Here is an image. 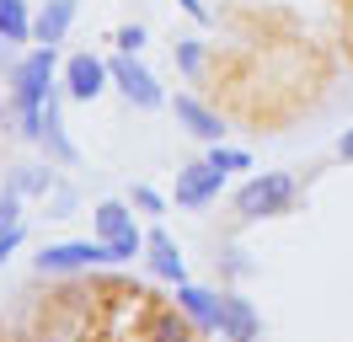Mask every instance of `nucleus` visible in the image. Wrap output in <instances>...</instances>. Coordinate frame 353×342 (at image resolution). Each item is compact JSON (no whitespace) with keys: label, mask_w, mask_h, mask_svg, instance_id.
Segmentation results:
<instances>
[{"label":"nucleus","mask_w":353,"mask_h":342,"mask_svg":"<svg viewBox=\"0 0 353 342\" xmlns=\"http://www.w3.org/2000/svg\"><path fill=\"white\" fill-rule=\"evenodd\" d=\"M91 262H112L108 241H59V246L38 252V273H75V268H91Z\"/></svg>","instance_id":"nucleus-4"},{"label":"nucleus","mask_w":353,"mask_h":342,"mask_svg":"<svg viewBox=\"0 0 353 342\" xmlns=\"http://www.w3.org/2000/svg\"><path fill=\"white\" fill-rule=\"evenodd\" d=\"M70 21H75V0H48L43 11H38V21H32V38L43 43V48H54V43H65Z\"/></svg>","instance_id":"nucleus-11"},{"label":"nucleus","mask_w":353,"mask_h":342,"mask_svg":"<svg viewBox=\"0 0 353 342\" xmlns=\"http://www.w3.org/2000/svg\"><path fill=\"white\" fill-rule=\"evenodd\" d=\"M337 155H343V161H353V128L343 134V139H337Z\"/></svg>","instance_id":"nucleus-22"},{"label":"nucleus","mask_w":353,"mask_h":342,"mask_svg":"<svg viewBox=\"0 0 353 342\" xmlns=\"http://www.w3.org/2000/svg\"><path fill=\"white\" fill-rule=\"evenodd\" d=\"M176 310L203 326V332H220V294H209V289H193V283H176Z\"/></svg>","instance_id":"nucleus-9"},{"label":"nucleus","mask_w":353,"mask_h":342,"mask_svg":"<svg viewBox=\"0 0 353 342\" xmlns=\"http://www.w3.org/2000/svg\"><path fill=\"white\" fill-rule=\"evenodd\" d=\"M97 241H108V252H112V262H123V256H134V252H145V235L134 230V214L118 203V198H108V203H97Z\"/></svg>","instance_id":"nucleus-3"},{"label":"nucleus","mask_w":353,"mask_h":342,"mask_svg":"<svg viewBox=\"0 0 353 342\" xmlns=\"http://www.w3.org/2000/svg\"><path fill=\"white\" fill-rule=\"evenodd\" d=\"M182 11H188L193 21H209V11H203V0H182Z\"/></svg>","instance_id":"nucleus-21"},{"label":"nucleus","mask_w":353,"mask_h":342,"mask_svg":"<svg viewBox=\"0 0 353 342\" xmlns=\"http://www.w3.org/2000/svg\"><path fill=\"white\" fill-rule=\"evenodd\" d=\"M32 38V17L22 0H0V43H27Z\"/></svg>","instance_id":"nucleus-14"},{"label":"nucleus","mask_w":353,"mask_h":342,"mask_svg":"<svg viewBox=\"0 0 353 342\" xmlns=\"http://www.w3.org/2000/svg\"><path fill=\"white\" fill-rule=\"evenodd\" d=\"M203 161H214L225 177H230V171H246V166H252V155H246V150H225V145H214L209 155H203Z\"/></svg>","instance_id":"nucleus-15"},{"label":"nucleus","mask_w":353,"mask_h":342,"mask_svg":"<svg viewBox=\"0 0 353 342\" xmlns=\"http://www.w3.org/2000/svg\"><path fill=\"white\" fill-rule=\"evenodd\" d=\"M172 112H176V123H188V134H193V139H203V145H220L225 123H220V118H214V112L199 102V97H176Z\"/></svg>","instance_id":"nucleus-10"},{"label":"nucleus","mask_w":353,"mask_h":342,"mask_svg":"<svg viewBox=\"0 0 353 342\" xmlns=\"http://www.w3.org/2000/svg\"><path fill=\"white\" fill-rule=\"evenodd\" d=\"M220 188H225V171L214 161H193V166L176 171V203L182 209H203L209 198H220Z\"/></svg>","instance_id":"nucleus-5"},{"label":"nucleus","mask_w":353,"mask_h":342,"mask_svg":"<svg viewBox=\"0 0 353 342\" xmlns=\"http://www.w3.org/2000/svg\"><path fill=\"white\" fill-rule=\"evenodd\" d=\"M139 43H145V27H118V48H123V54H134Z\"/></svg>","instance_id":"nucleus-17"},{"label":"nucleus","mask_w":353,"mask_h":342,"mask_svg":"<svg viewBox=\"0 0 353 342\" xmlns=\"http://www.w3.org/2000/svg\"><path fill=\"white\" fill-rule=\"evenodd\" d=\"M17 246H22V230H6V235H0V262L17 252Z\"/></svg>","instance_id":"nucleus-20"},{"label":"nucleus","mask_w":353,"mask_h":342,"mask_svg":"<svg viewBox=\"0 0 353 342\" xmlns=\"http://www.w3.org/2000/svg\"><path fill=\"white\" fill-rule=\"evenodd\" d=\"M176 64L193 75V70H199V43H176Z\"/></svg>","instance_id":"nucleus-19"},{"label":"nucleus","mask_w":353,"mask_h":342,"mask_svg":"<svg viewBox=\"0 0 353 342\" xmlns=\"http://www.w3.org/2000/svg\"><path fill=\"white\" fill-rule=\"evenodd\" d=\"M54 102V48H32L11 64V118L22 139H43V112Z\"/></svg>","instance_id":"nucleus-1"},{"label":"nucleus","mask_w":353,"mask_h":342,"mask_svg":"<svg viewBox=\"0 0 353 342\" xmlns=\"http://www.w3.org/2000/svg\"><path fill=\"white\" fill-rule=\"evenodd\" d=\"M139 342H193V321L182 316V310H150Z\"/></svg>","instance_id":"nucleus-13"},{"label":"nucleus","mask_w":353,"mask_h":342,"mask_svg":"<svg viewBox=\"0 0 353 342\" xmlns=\"http://www.w3.org/2000/svg\"><path fill=\"white\" fill-rule=\"evenodd\" d=\"M294 198V177L289 171H263L236 192V214L241 219H268V214H284Z\"/></svg>","instance_id":"nucleus-2"},{"label":"nucleus","mask_w":353,"mask_h":342,"mask_svg":"<svg viewBox=\"0 0 353 342\" xmlns=\"http://www.w3.org/2000/svg\"><path fill=\"white\" fill-rule=\"evenodd\" d=\"M0 64H6V48H0Z\"/></svg>","instance_id":"nucleus-23"},{"label":"nucleus","mask_w":353,"mask_h":342,"mask_svg":"<svg viewBox=\"0 0 353 342\" xmlns=\"http://www.w3.org/2000/svg\"><path fill=\"white\" fill-rule=\"evenodd\" d=\"M220 337L225 342H252L257 337V310L241 294H220Z\"/></svg>","instance_id":"nucleus-8"},{"label":"nucleus","mask_w":353,"mask_h":342,"mask_svg":"<svg viewBox=\"0 0 353 342\" xmlns=\"http://www.w3.org/2000/svg\"><path fill=\"white\" fill-rule=\"evenodd\" d=\"M108 75L118 81V91H123L134 107H161V102H166V97H161V86H155V75L145 70V64H134L129 54H123V59H112Z\"/></svg>","instance_id":"nucleus-6"},{"label":"nucleus","mask_w":353,"mask_h":342,"mask_svg":"<svg viewBox=\"0 0 353 342\" xmlns=\"http://www.w3.org/2000/svg\"><path fill=\"white\" fill-rule=\"evenodd\" d=\"M134 203H139L145 214H161V192L155 188H134Z\"/></svg>","instance_id":"nucleus-18"},{"label":"nucleus","mask_w":353,"mask_h":342,"mask_svg":"<svg viewBox=\"0 0 353 342\" xmlns=\"http://www.w3.org/2000/svg\"><path fill=\"white\" fill-rule=\"evenodd\" d=\"M145 252H150V268L161 278H172V283H188V268H182V252H176V241L166 230H150L145 235Z\"/></svg>","instance_id":"nucleus-12"},{"label":"nucleus","mask_w":353,"mask_h":342,"mask_svg":"<svg viewBox=\"0 0 353 342\" xmlns=\"http://www.w3.org/2000/svg\"><path fill=\"white\" fill-rule=\"evenodd\" d=\"M102 81H108V64L97 59V54H75V59L65 64V91L75 102H91V97L102 91Z\"/></svg>","instance_id":"nucleus-7"},{"label":"nucleus","mask_w":353,"mask_h":342,"mask_svg":"<svg viewBox=\"0 0 353 342\" xmlns=\"http://www.w3.org/2000/svg\"><path fill=\"white\" fill-rule=\"evenodd\" d=\"M17 214H22V192L6 188V192H0V235H6V230H22V225H17Z\"/></svg>","instance_id":"nucleus-16"}]
</instances>
